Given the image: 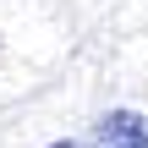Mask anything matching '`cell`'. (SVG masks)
<instances>
[{"mask_svg":"<svg viewBox=\"0 0 148 148\" xmlns=\"http://www.w3.org/2000/svg\"><path fill=\"white\" fill-rule=\"evenodd\" d=\"M93 148H148V115H137V110H110L99 121Z\"/></svg>","mask_w":148,"mask_h":148,"instance_id":"6da1fadb","label":"cell"},{"mask_svg":"<svg viewBox=\"0 0 148 148\" xmlns=\"http://www.w3.org/2000/svg\"><path fill=\"white\" fill-rule=\"evenodd\" d=\"M49 148H82V143H49Z\"/></svg>","mask_w":148,"mask_h":148,"instance_id":"7a4b0ae2","label":"cell"}]
</instances>
